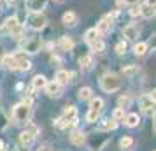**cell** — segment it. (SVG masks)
<instances>
[{
    "mask_svg": "<svg viewBox=\"0 0 156 151\" xmlns=\"http://www.w3.org/2000/svg\"><path fill=\"white\" fill-rule=\"evenodd\" d=\"M100 88L105 92V93H114L121 88V79L119 76H116L112 72H107L100 77Z\"/></svg>",
    "mask_w": 156,
    "mask_h": 151,
    "instance_id": "6da1fadb",
    "label": "cell"
},
{
    "mask_svg": "<svg viewBox=\"0 0 156 151\" xmlns=\"http://www.w3.org/2000/svg\"><path fill=\"white\" fill-rule=\"evenodd\" d=\"M30 114H32V106L28 104H18L12 111V118H14V121L18 125H23V123H28L30 120Z\"/></svg>",
    "mask_w": 156,
    "mask_h": 151,
    "instance_id": "7a4b0ae2",
    "label": "cell"
},
{
    "mask_svg": "<svg viewBox=\"0 0 156 151\" xmlns=\"http://www.w3.org/2000/svg\"><path fill=\"white\" fill-rule=\"evenodd\" d=\"M102 107H104V100L102 99H90V111L86 114V121L88 123H95L98 120L100 113H102Z\"/></svg>",
    "mask_w": 156,
    "mask_h": 151,
    "instance_id": "3957f363",
    "label": "cell"
},
{
    "mask_svg": "<svg viewBox=\"0 0 156 151\" xmlns=\"http://www.w3.org/2000/svg\"><path fill=\"white\" fill-rule=\"evenodd\" d=\"M2 32H9L12 37L20 39V37L23 35V25L18 21V18H16V16H12V18H7V20H5Z\"/></svg>",
    "mask_w": 156,
    "mask_h": 151,
    "instance_id": "277c9868",
    "label": "cell"
},
{
    "mask_svg": "<svg viewBox=\"0 0 156 151\" xmlns=\"http://www.w3.org/2000/svg\"><path fill=\"white\" fill-rule=\"evenodd\" d=\"M140 106L146 114H154V93H147L140 97Z\"/></svg>",
    "mask_w": 156,
    "mask_h": 151,
    "instance_id": "5b68a950",
    "label": "cell"
},
{
    "mask_svg": "<svg viewBox=\"0 0 156 151\" xmlns=\"http://www.w3.org/2000/svg\"><path fill=\"white\" fill-rule=\"evenodd\" d=\"M28 25L34 30H42L46 27V16L41 14V13H32L28 16Z\"/></svg>",
    "mask_w": 156,
    "mask_h": 151,
    "instance_id": "8992f818",
    "label": "cell"
},
{
    "mask_svg": "<svg viewBox=\"0 0 156 151\" xmlns=\"http://www.w3.org/2000/svg\"><path fill=\"white\" fill-rule=\"evenodd\" d=\"M44 90H46V93L49 95L51 99H56V97H60L62 92H63V84H60L58 81H51V83H46Z\"/></svg>",
    "mask_w": 156,
    "mask_h": 151,
    "instance_id": "52a82bcc",
    "label": "cell"
},
{
    "mask_svg": "<svg viewBox=\"0 0 156 151\" xmlns=\"http://www.w3.org/2000/svg\"><path fill=\"white\" fill-rule=\"evenodd\" d=\"M14 60H16L18 70H30L32 69V62L27 58V53H18V55H14Z\"/></svg>",
    "mask_w": 156,
    "mask_h": 151,
    "instance_id": "ba28073f",
    "label": "cell"
},
{
    "mask_svg": "<svg viewBox=\"0 0 156 151\" xmlns=\"http://www.w3.org/2000/svg\"><path fill=\"white\" fill-rule=\"evenodd\" d=\"M111 28H112V16H105L102 21L97 25V32H98L100 35H105V34H109L111 32Z\"/></svg>",
    "mask_w": 156,
    "mask_h": 151,
    "instance_id": "9c48e42d",
    "label": "cell"
},
{
    "mask_svg": "<svg viewBox=\"0 0 156 151\" xmlns=\"http://www.w3.org/2000/svg\"><path fill=\"white\" fill-rule=\"evenodd\" d=\"M41 48H42V42H41V39H37V37H35V39L27 41L25 46H23V49L27 51V53H39Z\"/></svg>",
    "mask_w": 156,
    "mask_h": 151,
    "instance_id": "30bf717a",
    "label": "cell"
},
{
    "mask_svg": "<svg viewBox=\"0 0 156 151\" xmlns=\"http://www.w3.org/2000/svg\"><path fill=\"white\" fill-rule=\"evenodd\" d=\"M123 37H126L128 41H137V37H139V28L135 27L133 23H130V25H126V27L123 28Z\"/></svg>",
    "mask_w": 156,
    "mask_h": 151,
    "instance_id": "8fae6325",
    "label": "cell"
},
{
    "mask_svg": "<svg viewBox=\"0 0 156 151\" xmlns=\"http://www.w3.org/2000/svg\"><path fill=\"white\" fill-rule=\"evenodd\" d=\"M0 63L4 69H11V70H18L16 67V60H14V55H2L0 56Z\"/></svg>",
    "mask_w": 156,
    "mask_h": 151,
    "instance_id": "7c38bea8",
    "label": "cell"
},
{
    "mask_svg": "<svg viewBox=\"0 0 156 151\" xmlns=\"http://www.w3.org/2000/svg\"><path fill=\"white\" fill-rule=\"evenodd\" d=\"M48 0H28L27 2V7L32 11V13H41L44 7H46Z\"/></svg>",
    "mask_w": 156,
    "mask_h": 151,
    "instance_id": "4fadbf2b",
    "label": "cell"
},
{
    "mask_svg": "<svg viewBox=\"0 0 156 151\" xmlns=\"http://www.w3.org/2000/svg\"><path fill=\"white\" fill-rule=\"evenodd\" d=\"M123 121H125V125H126L128 128H135V127H139L140 118H139V114H135V113H130V114H126L123 118Z\"/></svg>",
    "mask_w": 156,
    "mask_h": 151,
    "instance_id": "5bb4252c",
    "label": "cell"
},
{
    "mask_svg": "<svg viewBox=\"0 0 156 151\" xmlns=\"http://www.w3.org/2000/svg\"><path fill=\"white\" fill-rule=\"evenodd\" d=\"M34 141H35V135H32V134H30V132H27V130L20 134V144H21V146H25V148H30V146L34 144Z\"/></svg>",
    "mask_w": 156,
    "mask_h": 151,
    "instance_id": "9a60e30c",
    "label": "cell"
},
{
    "mask_svg": "<svg viewBox=\"0 0 156 151\" xmlns=\"http://www.w3.org/2000/svg\"><path fill=\"white\" fill-rule=\"evenodd\" d=\"M70 142L74 144V146H83V144L86 142V134L84 132H72Z\"/></svg>",
    "mask_w": 156,
    "mask_h": 151,
    "instance_id": "2e32d148",
    "label": "cell"
},
{
    "mask_svg": "<svg viewBox=\"0 0 156 151\" xmlns=\"http://www.w3.org/2000/svg\"><path fill=\"white\" fill-rule=\"evenodd\" d=\"M63 118L65 121H72V120H76L77 118V109L74 107V106H67V107L63 109Z\"/></svg>",
    "mask_w": 156,
    "mask_h": 151,
    "instance_id": "e0dca14e",
    "label": "cell"
},
{
    "mask_svg": "<svg viewBox=\"0 0 156 151\" xmlns=\"http://www.w3.org/2000/svg\"><path fill=\"white\" fill-rule=\"evenodd\" d=\"M62 23H63L65 27H74V25L77 23V16H76V13H72V11L65 13L63 18H62Z\"/></svg>",
    "mask_w": 156,
    "mask_h": 151,
    "instance_id": "ac0fdd59",
    "label": "cell"
},
{
    "mask_svg": "<svg viewBox=\"0 0 156 151\" xmlns=\"http://www.w3.org/2000/svg\"><path fill=\"white\" fill-rule=\"evenodd\" d=\"M46 83H48L46 77L39 74V76H35V77L32 79V90H34V92H39V90H42V88L46 86Z\"/></svg>",
    "mask_w": 156,
    "mask_h": 151,
    "instance_id": "d6986e66",
    "label": "cell"
},
{
    "mask_svg": "<svg viewBox=\"0 0 156 151\" xmlns=\"http://www.w3.org/2000/svg\"><path fill=\"white\" fill-rule=\"evenodd\" d=\"M70 77H72V74H70L69 70H58L55 81H58L60 84H67V83L70 81Z\"/></svg>",
    "mask_w": 156,
    "mask_h": 151,
    "instance_id": "ffe728a7",
    "label": "cell"
},
{
    "mask_svg": "<svg viewBox=\"0 0 156 151\" xmlns=\"http://www.w3.org/2000/svg\"><path fill=\"white\" fill-rule=\"evenodd\" d=\"M140 14L144 18H154V5H147V4L140 5Z\"/></svg>",
    "mask_w": 156,
    "mask_h": 151,
    "instance_id": "44dd1931",
    "label": "cell"
},
{
    "mask_svg": "<svg viewBox=\"0 0 156 151\" xmlns=\"http://www.w3.org/2000/svg\"><path fill=\"white\" fill-rule=\"evenodd\" d=\"M79 63H81V67L84 70H90V69H93V56L91 55H86V56H83L79 60Z\"/></svg>",
    "mask_w": 156,
    "mask_h": 151,
    "instance_id": "7402d4cb",
    "label": "cell"
},
{
    "mask_svg": "<svg viewBox=\"0 0 156 151\" xmlns=\"http://www.w3.org/2000/svg\"><path fill=\"white\" fill-rule=\"evenodd\" d=\"M98 35H100V34H98V32H97L95 28H90L88 32H86L84 39H86V42H88V44H93L95 41H97V39H100Z\"/></svg>",
    "mask_w": 156,
    "mask_h": 151,
    "instance_id": "603a6c76",
    "label": "cell"
},
{
    "mask_svg": "<svg viewBox=\"0 0 156 151\" xmlns=\"http://www.w3.org/2000/svg\"><path fill=\"white\" fill-rule=\"evenodd\" d=\"M133 53L137 55V56H144L146 53H147V44L146 42H137L133 48Z\"/></svg>",
    "mask_w": 156,
    "mask_h": 151,
    "instance_id": "cb8c5ba5",
    "label": "cell"
},
{
    "mask_svg": "<svg viewBox=\"0 0 156 151\" xmlns=\"http://www.w3.org/2000/svg\"><path fill=\"white\" fill-rule=\"evenodd\" d=\"M137 72H139V67H137V65H128V67H123V76H125V77H133Z\"/></svg>",
    "mask_w": 156,
    "mask_h": 151,
    "instance_id": "d4e9b609",
    "label": "cell"
},
{
    "mask_svg": "<svg viewBox=\"0 0 156 151\" xmlns=\"http://www.w3.org/2000/svg\"><path fill=\"white\" fill-rule=\"evenodd\" d=\"M116 127H118V121L114 120H104L100 123V130H114Z\"/></svg>",
    "mask_w": 156,
    "mask_h": 151,
    "instance_id": "484cf974",
    "label": "cell"
},
{
    "mask_svg": "<svg viewBox=\"0 0 156 151\" xmlns=\"http://www.w3.org/2000/svg\"><path fill=\"white\" fill-rule=\"evenodd\" d=\"M91 88L90 86H84V88H81V90H79V99H81V100H90V99H91Z\"/></svg>",
    "mask_w": 156,
    "mask_h": 151,
    "instance_id": "4316f807",
    "label": "cell"
},
{
    "mask_svg": "<svg viewBox=\"0 0 156 151\" xmlns=\"http://www.w3.org/2000/svg\"><path fill=\"white\" fill-rule=\"evenodd\" d=\"M133 144H135V142H133V139L126 135V137H123V139L119 141V148H121V149H130Z\"/></svg>",
    "mask_w": 156,
    "mask_h": 151,
    "instance_id": "83f0119b",
    "label": "cell"
},
{
    "mask_svg": "<svg viewBox=\"0 0 156 151\" xmlns=\"http://www.w3.org/2000/svg\"><path fill=\"white\" fill-rule=\"evenodd\" d=\"M90 46H91V49L95 51V53H102V51L105 49V44H104L102 39H97V41H95L93 44H90Z\"/></svg>",
    "mask_w": 156,
    "mask_h": 151,
    "instance_id": "f1b7e54d",
    "label": "cell"
},
{
    "mask_svg": "<svg viewBox=\"0 0 156 151\" xmlns=\"http://www.w3.org/2000/svg\"><path fill=\"white\" fill-rule=\"evenodd\" d=\"M60 44H62V48H63L65 51H70L72 48H74V42H72V39H69V37H62Z\"/></svg>",
    "mask_w": 156,
    "mask_h": 151,
    "instance_id": "f546056e",
    "label": "cell"
},
{
    "mask_svg": "<svg viewBox=\"0 0 156 151\" xmlns=\"http://www.w3.org/2000/svg\"><path fill=\"white\" fill-rule=\"evenodd\" d=\"M123 118H125V109H123V107L114 109V113H112V120H114V121H121Z\"/></svg>",
    "mask_w": 156,
    "mask_h": 151,
    "instance_id": "4dcf8cb0",
    "label": "cell"
},
{
    "mask_svg": "<svg viewBox=\"0 0 156 151\" xmlns=\"http://www.w3.org/2000/svg\"><path fill=\"white\" fill-rule=\"evenodd\" d=\"M118 104H119V107H123V109L128 107V106H130V97H128V95H121Z\"/></svg>",
    "mask_w": 156,
    "mask_h": 151,
    "instance_id": "1f68e13d",
    "label": "cell"
},
{
    "mask_svg": "<svg viewBox=\"0 0 156 151\" xmlns=\"http://www.w3.org/2000/svg\"><path fill=\"white\" fill-rule=\"evenodd\" d=\"M140 14V5L139 4H132L130 5V16H139Z\"/></svg>",
    "mask_w": 156,
    "mask_h": 151,
    "instance_id": "d6a6232c",
    "label": "cell"
},
{
    "mask_svg": "<svg viewBox=\"0 0 156 151\" xmlns=\"http://www.w3.org/2000/svg\"><path fill=\"white\" fill-rule=\"evenodd\" d=\"M125 51H126V42H125V41L119 42V44H116V53H118V55H125Z\"/></svg>",
    "mask_w": 156,
    "mask_h": 151,
    "instance_id": "836d02e7",
    "label": "cell"
},
{
    "mask_svg": "<svg viewBox=\"0 0 156 151\" xmlns=\"http://www.w3.org/2000/svg\"><path fill=\"white\" fill-rule=\"evenodd\" d=\"M27 132H30L32 135H37L39 134V128H37L34 123H27Z\"/></svg>",
    "mask_w": 156,
    "mask_h": 151,
    "instance_id": "e575fe53",
    "label": "cell"
},
{
    "mask_svg": "<svg viewBox=\"0 0 156 151\" xmlns=\"http://www.w3.org/2000/svg\"><path fill=\"white\" fill-rule=\"evenodd\" d=\"M55 127H56V128H65V127H67V121H65L63 118H58L56 121H55Z\"/></svg>",
    "mask_w": 156,
    "mask_h": 151,
    "instance_id": "d590c367",
    "label": "cell"
},
{
    "mask_svg": "<svg viewBox=\"0 0 156 151\" xmlns=\"http://www.w3.org/2000/svg\"><path fill=\"white\" fill-rule=\"evenodd\" d=\"M132 5V4H139V0H118V5Z\"/></svg>",
    "mask_w": 156,
    "mask_h": 151,
    "instance_id": "8d00e7d4",
    "label": "cell"
},
{
    "mask_svg": "<svg viewBox=\"0 0 156 151\" xmlns=\"http://www.w3.org/2000/svg\"><path fill=\"white\" fill-rule=\"evenodd\" d=\"M146 4H147V5H154L156 0H146Z\"/></svg>",
    "mask_w": 156,
    "mask_h": 151,
    "instance_id": "74e56055",
    "label": "cell"
},
{
    "mask_svg": "<svg viewBox=\"0 0 156 151\" xmlns=\"http://www.w3.org/2000/svg\"><path fill=\"white\" fill-rule=\"evenodd\" d=\"M4 149V142H2V141H0V151Z\"/></svg>",
    "mask_w": 156,
    "mask_h": 151,
    "instance_id": "f35d334b",
    "label": "cell"
},
{
    "mask_svg": "<svg viewBox=\"0 0 156 151\" xmlns=\"http://www.w3.org/2000/svg\"><path fill=\"white\" fill-rule=\"evenodd\" d=\"M7 2H9V4H12V2H14V0H7Z\"/></svg>",
    "mask_w": 156,
    "mask_h": 151,
    "instance_id": "ab89813d",
    "label": "cell"
},
{
    "mask_svg": "<svg viewBox=\"0 0 156 151\" xmlns=\"http://www.w3.org/2000/svg\"><path fill=\"white\" fill-rule=\"evenodd\" d=\"M0 56H2V46H0Z\"/></svg>",
    "mask_w": 156,
    "mask_h": 151,
    "instance_id": "60d3db41",
    "label": "cell"
},
{
    "mask_svg": "<svg viewBox=\"0 0 156 151\" xmlns=\"http://www.w3.org/2000/svg\"><path fill=\"white\" fill-rule=\"evenodd\" d=\"M41 151H48V148H44V149H41Z\"/></svg>",
    "mask_w": 156,
    "mask_h": 151,
    "instance_id": "b9f144b4",
    "label": "cell"
},
{
    "mask_svg": "<svg viewBox=\"0 0 156 151\" xmlns=\"http://www.w3.org/2000/svg\"><path fill=\"white\" fill-rule=\"evenodd\" d=\"M55 2H62V0H55Z\"/></svg>",
    "mask_w": 156,
    "mask_h": 151,
    "instance_id": "7bdbcfd3",
    "label": "cell"
},
{
    "mask_svg": "<svg viewBox=\"0 0 156 151\" xmlns=\"http://www.w3.org/2000/svg\"><path fill=\"white\" fill-rule=\"evenodd\" d=\"M11 151H16V149H11Z\"/></svg>",
    "mask_w": 156,
    "mask_h": 151,
    "instance_id": "ee69618b",
    "label": "cell"
}]
</instances>
